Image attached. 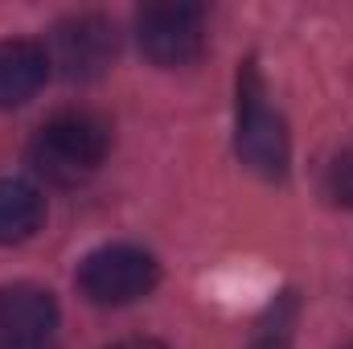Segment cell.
I'll return each instance as SVG.
<instances>
[{"mask_svg": "<svg viewBox=\"0 0 353 349\" xmlns=\"http://www.w3.org/2000/svg\"><path fill=\"white\" fill-rule=\"evenodd\" d=\"M111 148V128L94 111H62L46 119L29 144L33 169L54 185H79L87 181Z\"/></svg>", "mask_w": 353, "mask_h": 349, "instance_id": "1", "label": "cell"}, {"mask_svg": "<svg viewBox=\"0 0 353 349\" xmlns=\"http://www.w3.org/2000/svg\"><path fill=\"white\" fill-rule=\"evenodd\" d=\"M239 161L259 173L263 181H283L288 177V128L279 111L267 103V83L255 62H243L239 70V132H234Z\"/></svg>", "mask_w": 353, "mask_h": 349, "instance_id": "2", "label": "cell"}, {"mask_svg": "<svg viewBox=\"0 0 353 349\" xmlns=\"http://www.w3.org/2000/svg\"><path fill=\"white\" fill-rule=\"evenodd\" d=\"M161 279V263L140 247L115 243V247H99L90 251L79 267V288L90 304L103 308H119V304H136L140 296H148Z\"/></svg>", "mask_w": 353, "mask_h": 349, "instance_id": "3", "label": "cell"}, {"mask_svg": "<svg viewBox=\"0 0 353 349\" xmlns=\"http://www.w3.org/2000/svg\"><path fill=\"white\" fill-rule=\"evenodd\" d=\"M136 37L157 66H189L205 50V8L185 0L144 4L136 12Z\"/></svg>", "mask_w": 353, "mask_h": 349, "instance_id": "4", "label": "cell"}, {"mask_svg": "<svg viewBox=\"0 0 353 349\" xmlns=\"http://www.w3.org/2000/svg\"><path fill=\"white\" fill-rule=\"evenodd\" d=\"M50 66H58V74H66L70 83H87L99 79L111 62H115V29L103 17H70L54 29L50 37Z\"/></svg>", "mask_w": 353, "mask_h": 349, "instance_id": "5", "label": "cell"}, {"mask_svg": "<svg viewBox=\"0 0 353 349\" xmlns=\"http://www.w3.org/2000/svg\"><path fill=\"white\" fill-rule=\"evenodd\" d=\"M58 337V304L37 283L0 288V349H50Z\"/></svg>", "mask_w": 353, "mask_h": 349, "instance_id": "6", "label": "cell"}, {"mask_svg": "<svg viewBox=\"0 0 353 349\" xmlns=\"http://www.w3.org/2000/svg\"><path fill=\"white\" fill-rule=\"evenodd\" d=\"M50 54L37 41L8 37L0 41V107H21L46 87Z\"/></svg>", "mask_w": 353, "mask_h": 349, "instance_id": "7", "label": "cell"}, {"mask_svg": "<svg viewBox=\"0 0 353 349\" xmlns=\"http://www.w3.org/2000/svg\"><path fill=\"white\" fill-rule=\"evenodd\" d=\"M41 222H46V197L29 181L4 177L0 181V247L33 239Z\"/></svg>", "mask_w": 353, "mask_h": 349, "instance_id": "8", "label": "cell"}, {"mask_svg": "<svg viewBox=\"0 0 353 349\" xmlns=\"http://www.w3.org/2000/svg\"><path fill=\"white\" fill-rule=\"evenodd\" d=\"M325 193H329L337 206L353 210V152H341V157L329 165V177H325Z\"/></svg>", "mask_w": 353, "mask_h": 349, "instance_id": "9", "label": "cell"}, {"mask_svg": "<svg viewBox=\"0 0 353 349\" xmlns=\"http://www.w3.org/2000/svg\"><path fill=\"white\" fill-rule=\"evenodd\" d=\"M251 349H292V333H288V321H275L267 325L263 333L251 341Z\"/></svg>", "mask_w": 353, "mask_h": 349, "instance_id": "10", "label": "cell"}, {"mask_svg": "<svg viewBox=\"0 0 353 349\" xmlns=\"http://www.w3.org/2000/svg\"><path fill=\"white\" fill-rule=\"evenodd\" d=\"M111 349H165L161 341H144V337H136V341H119V346H111Z\"/></svg>", "mask_w": 353, "mask_h": 349, "instance_id": "11", "label": "cell"}]
</instances>
